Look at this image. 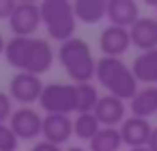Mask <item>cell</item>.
<instances>
[{"label": "cell", "instance_id": "3957f363", "mask_svg": "<svg viewBox=\"0 0 157 151\" xmlns=\"http://www.w3.org/2000/svg\"><path fill=\"white\" fill-rule=\"evenodd\" d=\"M58 63L75 84H86L95 78L97 61L90 52V46L80 37H73V39L60 43Z\"/></svg>", "mask_w": 157, "mask_h": 151}, {"label": "cell", "instance_id": "cb8c5ba5", "mask_svg": "<svg viewBox=\"0 0 157 151\" xmlns=\"http://www.w3.org/2000/svg\"><path fill=\"white\" fill-rule=\"evenodd\" d=\"M30 151H63V147L52 145V142H48V140H39V142H35V145H33V149H30Z\"/></svg>", "mask_w": 157, "mask_h": 151}, {"label": "cell", "instance_id": "277c9868", "mask_svg": "<svg viewBox=\"0 0 157 151\" xmlns=\"http://www.w3.org/2000/svg\"><path fill=\"white\" fill-rule=\"evenodd\" d=\"M41 7V24L45 26L50 39H56L60 43L75 37V13L73 5L67 0H43Z\"/></svg>", "mask_w": 157, "mask_h": 151}, {"label": "cell", "instance_id": "2e32d148", "mask_svg": "<svg viewBox=\"0 0 157 151\" xmlns=\"http://www.w3.org/2000/svg\"><path fill=\"white\" fill-rule=\"evenodd\" d=\"M129 110L131 117H140V119H151L153 114H157V86L138 89V93L129 101Z\"/></svg>", "mask_w": 157, "mask_h": 151}, {"label": "cell", "instance_id": "30bf717a", "mask_svg": "<svg viewBox=\"0 0 157 151\" xmlns=\"http://www.w3.org/2000/svg\"><path fill=\"white\" fill-rule=\"evenodd\" d=\"M121 138L123 145H127L129 149H138V147H146L153 134V125L148 123V119H140V117H127L121 127Z\"/></svg>", "mask_w": 157, "mask_h": 151}, {"label": "cell", "instance_id": "d6986e66", "mask_svg": "<svg viewBox=\"0 0 157 151\" xmlns=\"http://www.w3.org/2000/svg\"><path fill=\"white\" fill-rule=\"evenodd\" d=\"M101 129V123L97 121L95 112H84V114H75L73 119V134L80 138V140H86L90 142Z\"/></svg>", "mask_w": 157, "mask_h": 151}, {"label": "cell", "instance_id": "ffe728a7", "mask_svg": "<svg viewBox=\"0 0 157 151\" xmlns=\"http://www.w3.org/2000/svg\"><path fill=\"white\" fill-rule=\"evenodd\" d=\"M78 86V114H84V112H95V106L99 101V91L97 86H93L90 82L86 84H75Z\"/></svg>", "mask_w": 157, "mask_h": 151}, {"label": "cell", "instance_id": "5bb4252c", "mask_svg": "<svg viewBox=\"0 0 157 151\" xmlns=\"http://www.w3.org/2000/svg\"><path fill=\"white\" fill-rule=\"evenodd\" d=\"M105 18L110 20L112 26L131 28L140 20V9L133 0H108Z\"/></svg>", "mask_w": 157, "mask_h": 151}, {"label": "cell", "instance_id": "484cf974", "mask_svg": "<svg viewBox=\"0 0 157 151\" xmlns=\"http://www.w3.org/2000/svg\"><path fill=\"white\" fill-rule=\"evenodd\" d=\"M5 48H7V41H5V37H2V33H0V56L5 54Z\"/></svg>", "mask_w": 157, "mask_h": 151}, {"label": "cell", "instance_id": "8fae6325", "mask_svg": "<svg viewBox=\"0 0 157 151\" xmlns=\"http://www.w3.org/2000/svg\"><path fill=\"white\" fill-rule=\"evenodd\" d=\"M73 134V119L67 114H45L43 117V129L41 136L43 140L63 147Z\"/></svg>", "mask_w": 157, "mask_h": 151}, {"label": "cell", "instance_id": "7402d4cb", "mask_svg": "<svg viewBox=\"0 0 157 151\" xmlns=\"http://www.w3.org/2000/svg\"><path fill=\"white\" fill-rule=\"evenodd\" d=\"M13 114V99L9 97V93L0 91V123H9Z\"/></svg>", "mask_w": 157, "mask_h": 151}, {"label": "cell", "instance_id": "6da1fadb", "mask_svg": "<svg viewBox=\"0 0 157 151\" xmlns=\"http://www.w3.org/2000/svg\"><path fill=\"white\" fill-rule=\"evenodd\" d=\"M5 58L11 67L41 76L54 63V50L41 37H11L5 48Z\"/></svg>", "mask_w": 157, "mask_h": 151}, {"label": "cell", "instance_id": "9a60e30c", "mask_svg": "<svg viewBox=\"0 0 157 151\" xmlns=\"http://www.w3.org/2000/svg\"><path fill=\"white\" fill-rule=\"evenodd\" d=\"M131 71L138 82L146 86H155L157 84V50L140 52L131 63Z\"/></svg>", "mask_w": 157, "mask_h": 151}, {"label": "cell", "instance_id": "52a82bcc", "mask_svg": "<svg viewBox=\"0 0 157 151\" xmlns=\"http://www.w3.org/2000/svg\"><path fill=\"white\" fill-rule=\"evenodd\" d=\"M43 82L39 76L35 74H26V71H17L11 82H9V97L22 106H28V104H35L39 101L41 93H43Z\"/></svg>", "mask_w": 157, "mask_h": 151}, {"label": "cell", "instance_id": "8992f818", "mask_svg": "<svg viewBox=\"0 0 157 151\" xmlns=\"http://www.w3.org/2000/svg\"><path fill=\"white\" fill-rule=\"evenodd\" d=\"M41 26V7L37 2H17L13 15L9 18V28L13 37H33Z\"/></svg>", "mask_w": 157, "mask_h": 151}, {"label": "cell", "instance_id": "5b68a950", "mask_svg": "<svg viewBox=\"0 0 157 151\" xmlns=\"http://www.w3.org/2000/svg\"><path fill=\"white\" fill-rule=\"evenodd\" d=\"M39 106L45 114H71L78 112V86L75 84H45L39 97Z\"/></svg>", "mask_w": 157, "mask_h": 151}, {"label": "cell", "instance_id": "d4e9b609", "mask_svg": "<svg viewBox=\"0 0 157 151\" xmlns=\"http://www.w3.org/2000/svg\"><path fill=\"white\" fill-rule=\"evenodd\" d=\"M151 151H157V127H153V134H151V140H148V145H146Z\"/></svg>", "mask_w": 157, "mask_h": 151}, {"label": "cell", "instance_id": "83f0119b", "mask_svg": "<svg viewBox=\"0 0 157 151\" xmlns=\"http://www.w3.org/2000/svg\"><path fill=\"white\" fill-rule=\"evenodd\" d=\"M129 151H151L148 147H138V149H129Z\"/></svg>", "mask_w": 157, "mask_h": 151}, {"label": "cell", "instance_id": "9c48e42d", "mask_svg": "<svg viewBox=\"0 0 157 151\" xmlns=\"http://www.w3.org/2000/svg\"><path fill=\"white\" fill-rule=\"evenodd\" d=\"M131 48V37H129V28H121V26H105L99 35V50L101 56H110V58H121L125 52H129Z\"/></svg>", "mask_w": 157, "mask_h": 151}, {"label": "cell", "instance_id": "ac0fdd59", "mask_svg": "<svg viewBox=\"0 0 157 151\" xmlns=\"http://www.w3.org/2000/svg\"><path fill=\"white\" fill-rule=\"evenodd\" d=\"M123 147V138L118 127H101L99 134L88 142V151H118Z\"/></svg>", "mask_w": 157, "mask_h": 151}, {"label": "cell", "instance_id": "7a4b0ae2", "mask_svg": "<svg viewBox=\"0 0 157 151\" xmlns=\"http://www.w3.org/2000/svg\"><path fill=\"white\" fill-rule=\"evenodd\" d=\"M95 78L108 91V95L118 97L123 101H131L133 95L138 93V80H136L131 67L123 63V58L101 56L97 61Z\"/></svg>", "mask_w": 157, "mask_h": 151}, {"label": "cell", "instance_id": "e0dca14e", "mask_svg": "<svg viewBox=\"0 0 157 151\" xmlns=\"http://www.w3.org/2000/svg\"><path fill=\"white\" fill-rule=\"evenodd\" d=\"M105 9H108V0H75L73 2L75 20L88 26L99 24L105 18Z\"/></svg>", "mask_w": 157, "mask_h": 151}, {"label": "cell", "instance_id": "ba28073f", "mask_svg": "<svg viewBox=\"0 0 157 151\" xmlns=\"http://www.w3.org/2000/svg\"><path fill=\"white\" fill-rule=\"evenodd\" d=\"M9 125L20 140H33V138L41 136L43 117L30 106H20L17 110H13V114L9 119Z\"/></svg>", "mask_w": 157, "mask_h": 151}, {"label": "cell", "instance_id": "7c38bea8", "mask_svg": "<svg viewBox=\"0 0 157 151\" xmlns=\"http://www.w3.org/2000/svg\"><path fill=\"white\" fill-rule=\"evenodd\" d=\"M125 101L112 95H101L97 106H95V117L101 123V127H121L125 121Z\"/></svg>", "mask_w": 157, "mask_h": 151}, {"label": "cell", "instance_id": "44dd1931", "mask_svg": "<svg viewBox=\"0 0 157 151\" xmlns=\"http://www.w3.org/2000/svg\"><path fill=\"white\" fill-rule=\"evenodd\" d=\"M20 138L11 129L9 123H0V151H17Z\"/></svg>", "mask_w": 157, "mask_h": 151}, {"label": "cell", "instance_id": "4fadbf2b", "mask_svg": "<svg viewBox=\"0 0 157 151\" xmlns=\"http://www.w3.org/2000/svg\"><path fill=\"white\" fill-rule=\"evenodd\" d=\"M131 46L140 52L157 50V18H140L129 28Z\"/></svg>", "mask_w": 157, "mask_h": 151}, {"label": "cell", "instance_id": "603a6c76", "mask_svg": "<svg viewBox=\"0 0 157 151\" xmlns=\"http://www.w3.org/2000/svg\"><path fill=\"white\" fill-rule=\"evenodd\" d=\"M15 7H17V2H13V0H0V20L9 22V18L13 15Z\"/></svg>", "mask_w": 157, "mask_h": 151}, {"label": "cell", "instance_id": "4316f807", "mask_svg": "<svg viewBox=\"0 0 157 151\" xmlns=\"http://www.w3.org/2000/svg\"><path fill=\"white\" fill-rule=\"evenodd\" d=\"M67 151H86V149H84V147H69Z\"/></svg>", "mask_w": 157, "mask_h": 151}]
</instances>
